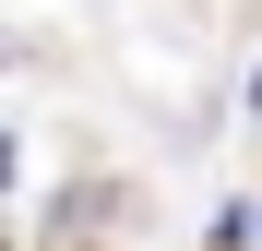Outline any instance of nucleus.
Instances as JSON below:
<instances>
[{
	"label": "nucleus",
	"mask_w": 262,
	"mask_h": 251,
	"mask_svg": "<svg viewBox=\"0 0 262 251\" xmlns=\"http://www.w3.org/2000/svg\"><path fill=\"white\" fill-rule=\"evenodd\" d=\"M250 108H262V72H250Z\"/></svg>",
	"instance_id": "1"
}]
</instances>
